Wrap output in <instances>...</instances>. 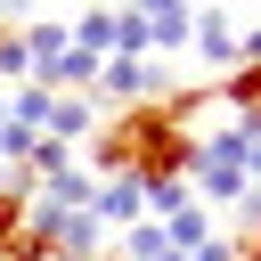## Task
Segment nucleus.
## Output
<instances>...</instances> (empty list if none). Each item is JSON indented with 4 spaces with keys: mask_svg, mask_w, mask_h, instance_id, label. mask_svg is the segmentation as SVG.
<instances>
[{
    "mask_svg": "<svg viewBox=\"0 0 261 261\" xmlns=\"http://www.w3.org/2000/svg\"><path fill=\"white\" fill-rule=\"evenodd\" d=\"M98 98L122 114V106H147V98H171V65L163 57H106L98 65Z\"/></svg>",
    "mask_w": 261,
    "mask_h": 261,
    "instance_id": "f03ea898",
    "label": "nucleus"
},
{
    "mask_svg": "<svg viewBox=\"0 0 261 261\" xmlns=\"http://www.w3.org/2000/svg\"><path fill=\"white\" fill-rule=\"evenodd\" d=\"M16 33H24V49H33V73H41V65H57V57L73 49L65 16H33V24H16Z\"/></svg>",
    "mask_w": 261,
    "mask_h": 261,
    "instance_id": "0eeeda50",
    "label": "nucleus"
},
{
    "mask_svg": "<svg viewBox=\"0 0 261 261\" xmlns=\"http://www.w3.org/2000/svg\"><path fill=\"white\" fill-rule=\"evenodd\" d=\"M228 114H253L261 122V65H237V73H220V90H212Z\"/></svg>",
    "mask_w": 261,
    "mask_h": 261,
    "instance_id": "1a4fd4ad",
    "label": "nucleus"
},
{
    "mask_svg": "<svg viewBox=\"0 0 261 261\" xmlns=\"http://www.w3.org/2000/svg\"><path fill=\"white\" fill-rule=\"evenodd\" d=\"M212 106V90H171V98H147V106H122L114 122L90 130V171H130L139 188L147 179H188V155H196V114Z\"/></svg>",
    "mask_w": 261,
    "mask_h": 261,
    "instance_id": "f257e3e1",
    "label": "nucleus"
},
{
    "mask_svg": "<svg viewBox=\"0 0 261 261\" xmlns=\"http://www.w3.org/2000/svg\"><path fill=\"white\" fill-rule=\"evenodd\" d=\"M163 237H171L179 253H196V245L212 237V212H204V204H188V212H171V220H163Z\"/></svg>",
    "mask_w": 261,
    "mask_h": 261,
    "instance_id": "9b49d317",
    "label": "nucleus"
},
{
    "mask_svg": "<svg viewBox=\"0 0 261 261\" xmlns=\"http://www.w3.org/2000/svg\"><path fill=\"white\" fill-rule=\"evenodd\" d=\"M130 8L147 16L155 57H179V49H188V33H196V0H130Z\"/></svg>",
    "mask_w": 261,
    "mask_h": 261,
    "instance_id": "20e7f679",
    "label": "nucleus"
},
{
    "mask_svg": "<svg viewBox=\"0 0 261 261\" xmlns=\"http://www.w3.org/2000/svg\"><path fill=\"white\" fill-rule=\"evenodd\" d=\"M0 24L16 33V24H33V0H0Z\"/></svg>",
    "mask_w": 261,
    "mask_h": 261,
    "instance_id": "ddd939ff",
    "label": "nucleus"
},
{
    "mask_svg": "<svg viewBox=\"0 0 261 261\" xmlns=\"http://www.w3.org/2000/svg\"><path fill=\"white\" fill-rule=\"evenodd\" d=\"M90 220H98V228H130V220H147V188H139L130 171H106L98 196H90Z\"/></svg>",
    "mask_w": 261,
    "mask_h": 261,
    "instance_id": "7ed1b4c3",
    "label": "nucleus"
},
{
    "mask_svg": "<svg viewBox=\"0 0 261 261\" xmlns=\"http://www.w3.org/2000/svg\"><path fill=\"white\" fill-rule=\"evenodd\" d=\"M179 245L163 237V220H130L122 228V245H114V261H171Z\"/></svg>",
    "mask_w": 261,
    "mask_h": 261,
    "instance_id": "6e6552de",
    "label": "nucleus"
},
{
    "mask_svg": "<svg viewBox=\"0 0 261 261\" xmlns=\"http://www.w3.org/2000/svg\"><path fill=\"white\" fill-rule=\"evenodd\" d=\"M237 261H261V228H245V237H237Z\"/></svg>",
    "mask_w": 261,
    "mask_h": 261,
    "instance_id": "4468645a",
    "label": "nucleus"
},
{
    "mask_svg": "<svg viewBox=\"0 0 261 261\" xmlns=\"http://www.w3.org/2000/svg\"><path fill=\"white\" fill-rule=\"evenodd\" d=\"M65 33H73V49H90V57H114V8H82Z\"/></svg>",
    "mask_w": 261,
    "mask_h": 261,
    "instance_id": "9d476101",
    "label": "nucleus"
},
{
    "mask_svg": "<svg viewBox=\"0 0 261 261\" xmlns=\"http://www.w3.org/2000/svg\"><path fill=\"white\" fill-rule=\"evenodd\" d=\"M196 196H188V179H147V220H171V212H188Z\"/></svg>",
    "mask_w": 261,
    "mask_h": 261,
    "instance_id": "f8f14e48",
    "label": "nucleus"
},
{
    "mask_svg": "<svg viewBox=\"0 0 261 261\" xmlns=\"http://www.w3.org/2000/svg\"><path fill=\"white\" fill-rule=\"evenodd\" d=\"M106 261H114V253H106Z\"/></svg>",
    "mask_w": 261,
    "mask_h": 261,
    "instance_id": "2eb2a0df",
    "label": "nucleus"
},
{
    "mask_svg": "<svg viewBox=\"0 0 261 261\" xmlns=\"http://www.w3.org/2000/svg\"><path fill=\"white\" fill-rule=\"evenodd\" d=\"M188 41H196V57H204V65L237 73V24H228L220 8H196V33H188Z\"/></svg>",
    "mask_w": 261,
    "mask_h": 261,
    "instance_id": "423d86ee",
    "label": "nucleus"
},
{
    "mask_svg": "<svg viewBox=\"0 0 261 261\" xmlns=\"http://www.w3.org/2000/svg\"><path fill=\"white\" fill-rule=\"evenodd\" d=\"M90 130H98V98H90V90L57 98V106H49V122H41V139H65V147H90Z\"/></svg>",
    "mask_w": 261,
    "mask_h": 261,
    "instance_id": "39448f33",
    "label": "nucleus"
}]
</instances>
